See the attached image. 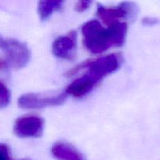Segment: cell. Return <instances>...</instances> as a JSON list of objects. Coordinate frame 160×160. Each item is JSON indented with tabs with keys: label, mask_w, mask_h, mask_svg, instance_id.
<instances>
[{
	"label": "cell",
	"mask_w": 160,
	"mask_h": 160,
	"mask_svg": "<svg viewBox=\"0 0 160 160\" xmlns=\"http://www.w3.org/2000/svg\"><path fill=\"white\" fill-rule=\"evenodd\" d=\"M122 63L119 53H112L102 56L95 60L84 62L78 68L72 70L71 73L82 68H87L86 73L73 81L67 86L66 93L75 98H81L88 94L105 77L117 71Z\"/></svg>",
	"instance_id": "obj_1"
},
{
	"label": "cell",
	"mask_w": 160,
	"mask_h": 160,
	"mask_svg": "<svg viewBox=\"0 0 160 160\" xmlns=\"http://www.w3.org/2000/svg\"><path fill=\"white\" fill-rule=\"evenodd\" d=\"M159 23V20L155 17H145L142 20V23L146 26H153V25L158 24Z\"/></svg>",
	"instance_id": "obj_13"
},
{
	"label": "cell",
	"mask_w": 160,
	"mask_h": 160,
	"mask_svg": "<svg viewBox=\"0 0 160 160\" xmlns=\"http://www.w3.org/2000/svg\"><path fill=\"white\" fill-rule=\"evenodd\" d=\"M10 91L2 81H0V109L8 106L10 102Z\"/></svg>",
	"instance_id": "obj_10"
},
{
	"label": "cell",
	"mask_w": 160,
	"mask_h": 160,
	"mask_svg": "<svg viewBox=\"0 0 160 160\" xmlns=\"http://www.w3.org/2000/svg\"><path fill=\"white\" fill-rule=\"evenodd\" d=\"M51 153L57 160H86L78 148L64 142H56L52 147Z\"/></svg>",
	"instance_id": "obj_8"
},
{
	"label": "cell",
	"mask_w": 160,
	"mask_h": 160,
	"mask_svg": "<svg viewBox=\"0 0 160 160\" xmlns=\"http://www.w3.org/2000/svg\"><path fill=\"white\" fill-rule=\"evenodd\" d=\"M63 1L60 0H46L40 1L38 6V13L42 21L48 20L55 12L62 8Z\"/></svg>",
	"instance_id": "obj_9"
},
{
	"label": "cell",
	"mask_w": 160,
	"mask_h": 160,
	"mask_svg": "<svg viewBox=\"0 0 160 160\" xmlns=\"http://www.w3.org/2000/svg\"><path fill=\"white\" fill-rule=\"evenodd\" d=\"M77 48V33L75 31L57 38L53 42L52 51L53 55L59 59H71Z\"/></svg>",
	"instance_id": "obj_7"
},
{
	"label": "cell",
	"mask_w": 160,
	"mask_h": 160,
	"mask_svg": "<svg viewBox=\"0 0 160 160\" xmlns=\"http://www.w3.org/2000/svg\"><path fill=\"white\" fill-rule=\"evenodd\" d=\"M92 1H78L75 5V9L78 12H83L90 7Z\"/></svg>",
	"instance_id": "obj_12"
},
{
	"label": "cell",
	"mask_w": 160,
	"mask_h": 160,
	"mask_svg": "<svg viewBox=\"0 0 160 160\" xmlns=\"http://www.w3.org/2000/svg\"><path fill=\"white\" fill-rule=\"evenodd\" d=\"M128 29V24L123 22L104 28L98 20H89L81 28L83 43L90 52L102 53L112 47L122 46L125 42Z\"/></svg>",
	"instance_id": "obj_2"
},
{
	"label": "cell",
	"mask_w": 160,
	"mask_h": 160,
	"mask_svg": "<svg viewBox=\"0 0 160 160\" xmlns=\"http://www.w3.org/2000/svg\"><path fill=\"white\" fill-rule=\"evenodd\" d=\"M6 62H5L4 60H2V59H0V70H2L3 68H5L6 67Z\"/></svg>",
	"instance_id": "obj_14"
},
{
	"label": "cell",
	"mask_w": 160,
	"mask_h": 160,
	"mask_svg": "<svg viewBox=\"0 0 160 160\" xmlns=\"http://www.w3.org/2000/svg\"><path fill=\"white\" fill-rule=\"evenodd\" d=\"M0 160H14L11 157L9 148L4 143H0Z\"/></svg>",
	"instance_id": "obj_11"
},
{
	"label": "cell",
	"mask_w": 160,
	"mask_h": 160,
	"mask_svg": "<svg viewBox=\"0 0 160 160\" xmlns=\"http://www.w3.org/2000/svg\"><path fill=\"white\" fill-rule=\"evenodd\" d=\"M0 49L2 50L13 68L26 67L31 59V52L26 44L13 38L0 35Z\"/></svg>",
	"instance_id": "obj_3"
},
{
	"label": "cell",
	"mask_w": 160,
	"mask_h": 160,
	"mask_svg": "<svg viewBox=\"0 0 160 160\" xmlns=\"http://www.w3.org/2000/svg\"><path fill=\"white\" fill-rule=\"evenodd\" d=\"M44 131V120L35 115H28L19 117L13 127L14 134L19 138H39Z\"/></svg>",
	"instance_id": "obj_6"
},
{
	"label": "cell",
	"mask_w": 160,
	"mask_h": 160,
	"mask_svg": "<svg viewBox=\"0 0 160 160\" xmlns=\"http://www.w3.org/2000/svg\"><path fill=\"white\" fill-rule=\"evenodd\" d=\"M25 160H32V159H25Z\"/></svg>",
	"instance_id": "obj_15"
},
{
	"label": "cell",
	"mask_w": 160,
	"mask_h": 160,
	"mask_svg": "<svg viewBox=\"0 0 160 160\" xmlns=\"http://www.w3.org/2000/svg\"><path fill=\"white\" fill-rule=\"evenodd\" d=\"M138 12V6L131 2H123L116 7H107L100 4L97 7V16L107 26L121 22L120 20L123 19L136 18Z\"/></svg>",
	"instance_id": "obj_4"
},
{
	"label": "cell",
	"mask_w": 160,
	"mask_h": 160,
	"mask_svg": "<svg viewBox=\"0 0 160 160\" xmlns=\"http://www.w3.org/2000/svg\"><path fill=\"white\" fill-rule=\"evenodd\" d=\"M66 92L56 95H40L28 93L22 95L18 99V105L22 109H34L62 105L67 100Z\"/></svg>",
	"instance_id": "obj_5"
}]
</instances>
